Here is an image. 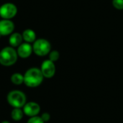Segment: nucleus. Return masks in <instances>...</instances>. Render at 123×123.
<instances>
[{
    "label": "nucleus",
    "mask_w": 123,
    "mask_h": 123,
    "mask_svg": "<svg viewBox=\"0 0 123 123\" xmlns=\"http://www.w3.org/2000/svg\"><path fill=\"white\" fill-rule=\"evenodd\" d=\"M50 44L45 39H39L34 43L33 50L35 54L40 56H44L48 54L50 51Z\"/></svg>",
    "instance_id": "nucleus-4"
},
{
    "label": "nucleus",
    "mask_w": 123,
    "mask_h": 123,
    "mask_svg": "<svg viewBox=\"0 0 123 123\" xmlns=\"http://www.w3.org/2000/svg\"><path fill=\"white\" fill-rule=\"evenodd\" d=\"M14 25L9 19L0 21V35H8L14 30Z\"/></svg>",
    "instance_id": "nucleus-8"
},
{
    "label": "nucleus",
    "mask_w": 123,
    "mask_h": 123,
    "mask_svg": "<svg viewBox=\"0 0 123 123\" xmlns=\"http://www.w3.org/2000/svg\"><path fill=\"white\" fill-rule=\"evenodd\" d=\"M7 101L14 108H21L26 104V96L22 92L12 91L7 95Z\"/></svg>",
    "instance_id": "nucleus-3"
},
{
    "label": "nucleus",
    "mask_w": 123,
    "mask_h": 123,
    "mask_svg": "<svg viewBox=\"0 0 123 123\" xmlns=\"http://www.w3.org/2000/svg\"><path fill=\"white\" fill-rule=\"evenodd\" d=\"M23 111L21 110V108H14V110L11 112V117L15 121H19L22 120L23 117Z\"/></svg>",
    "instance_id": "nucleus-12"
},
{
    "label": "nucleus",
    "mask_w": 123,
    "mask_h": 123,
    "mask_svg": "<svg viewBox=\"0 0 123 123\" xmlns=\"http://www.w3.org/2000/svg\"><path fill=\"white\" fill-rule=\"evenodd\" d=\"M45 122L43 120L41 117H37V116H34L31 117L27 123H44Z\"/></svg>",
    "instance_id": "nucleus-15"
},
{
    "label": "nucleus",
    "mask_w": 123,
    "mask_h": 123,
    "mask_svg": "<svg viewBox=\"0 0 123 123\" xmlns=\"http://www.w3.org/2000/svg\"><path fill=\"white\" fill-rule=\"evenodd\" d=\"M40 70L44 77L48 79L52 78L55 73V66L54 62L51 61L50 60H46L43 61L41 65Z\"/></svg>",
    "instance_id": "nucleus-6"
},
{
    "label": "nucleus",
    "mask_w": 123,
    "mask_h": 123,
    "mask_svg": "<svg viewBox=\"0 0 123 123\" xmlns=\"http://www.w3.org/2000/svg\"><path fill=\"white\" fill-rule=\"evenodd\" d=\"M17 12L16 6L11 3L3 4L0 7V16L4 19H9L14 17Z\"/></svg>",
    "instance_id": "nucleus-5"
},
{
    "label": "nucleus",
    "mask_w": 123,
    "mask_h": 123,
    "mask_svg": "<svg viewBox=\"0 0 123 123\" xmlns=\"http://www.w3.org/2000/svg\"><path fill=\"white\" fill-rule=\"evenodd\" d=\"M59 56H60V54L57 50H53L52 52L50 53V55H49L50 59L49 60H50L53 62H55L58 60Z\"/></svg>",
    "instance_id": "nucleus-14"
},
{
    "label": "nucleus",
    "mask_w": 123,
    "mask_h": 123,
    "mask_svg": "<svg viewBox=\"0 0 123 123\" xmlns=\"http://www.w3.org/2000/svg\"><path fill=\"white\" fill-rule=\"evenodd\" d=\"M11 81L15 85H20L24 82V76L21 74L15 73L11 76Z\"/></svg>",
    "instance_id": "nucleus-13"
},
{
    "label": "nucleus",
    "mask_w": 123,
    "mask_h": 123,
    "mask_svg": "<svg viewBox=\"0 0 123 123\" xmlns=\"http://www.w3.org/2000/svg\"><path fill=\"white\" fill-rule=\"evenodd\" d=\"M112 4L115 8L119 10L123 9V0H113Z\"/></svg>",
    "instance_id": "nucleus-16"
},
{
    "label": "nucleus",
    "mask_w": 123,
    "mask_h": 123,
    "mask_svg": "<svg viewBox=\"0 0 123 123\" xmlns=\"http://www.w3.org/2000/svg\"><path fill=\"white\" fill-rule=\"evenodd\" d=\"M41 118L43 119V120L44 122H48V121L50 120V115L49 113L45 112V113H43V114L41 115Z\"/></svg>",
    "instance_id": "nucleus-17"
},
{
    "label": "nucleus",
    "mask_w": 123,
    "mask_h": 123,
    "mask_svg": "<svg viewBox=\"0 0 123 123\" xmlns=\"http://www.w3.org/2000/svg\"><path fill=\"white\" fill-rule=\"evenodd\" d=\"M17 53L11 47H6L0 51V63L5 66H9L16 63Z\"/></svg>",
    "instance_id": "nucleus-2"
},
{
    "label": "nucleus",
    "mask_w": 123,
    "mask_h": 123,
    "mask_svg": "<svg viewBox=\"0 0 123 123\" xmlns=\"http://www.w3.org/2000/svg\"><path fill=\"white\" fill-rule=\"evenodd\" d=\"M43 75L41 70L37 68H32L26 71L24 75V83L29 87H37L43 81Z\"/></svg>",
    "instance_id": "nucleus-1"
},
{
    "label": "nucleus",
    "mask_w": 123,
    "mask_h": 123,
    "mask_svg": "<svg viewBox=\"0 0 123 123\" xmlns=\"http://www.w3.org/2000/svg\"><path fill=\"white\" fill-rule=\"evenodd\" d=\"M32 46L28 43H22L20 45H19V48L17 49V54L23 58H28L32 52Z\"/></svg>",
    "instance_id": "nucleus-9"
},
{
    "label": "nucleus",
    "mask_w": 123,
    "mask_h": 123,
    "mask_svg": "<svg viewBox=\"0 0 123 123\" xmlns=\"http://www.w3.org/2000/svg\"><path fill=\"white\" fill-rule=\"evenodd\" d=\"M22 37L26 42L32 43L35 40V33L33 30L27 29L23 32Z\"/></svg>",
    "instance_id": "nucleus-11"
},
{
    "label": "nucleus",
    "mask_w": 123,
    "mask_h": 123,
    "mask_svg": "<svg viewBox=\"0 0 123 123\" xmlns=\"http://www.w3.org/2000/svg\"><path fill=\"white\" fill-rule=\"evenodd\" d=\"M40 111V105L34 102H30L26 103L23 107V112L29 116V117H34L39 114Z\"/></svg>",
    "instance_id": "nucleus-7"
},
{
    "label": "nucleus",
    "mask_w": 123,
    "mask_h": 123,
    "mask_svg": "<svg viewBox=\"0 0 123 123\" xmlns=\"http://www.w3.org/2000/svg\"><path fill=\"white\" fill-rule=\"evenodd\" d=\"M23 37L19 33H14L9 37V44L13 47H17L21 45Z\"/></svg>",
    "instance_id": "nucleus-10"
},
{
    "label": "nucleus",
    "mask_w": 123,
    "mask_h": 123,
    "mask_svg": "<svg viewBox=\"0 0 123 123\" xmlns=\"http://www.w3.org/2000/svg\"><path fill=\"white\" fill-rule=\"evenodd\" d=\"M1 123H10L9 122H8V121H3Z\"/></svg>",
    "instance_id": "nucleus-18"
}]
</instances>
